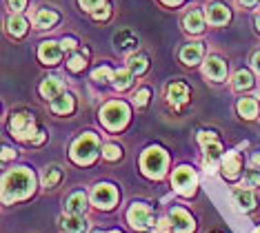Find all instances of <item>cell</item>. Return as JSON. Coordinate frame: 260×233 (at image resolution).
Here are the masks:
<instances>
[{
	"mask_svg": "<svg viewBox=\"0 0 260 233\" xmlns=\"http://www.w3.org/2000/svg\"><path fill=\"white\" fill-rule=\"evenodd\" d=\"M60 176H62L60 169H58V167H51L49 171H45V176H43V184H45L47 189H49V187H56V184L60 182Z\"/></svg>",
	"mask_w": 260,
	"mask_h": 233,
	"instance_id": "30",
	"label": "cell"
},
{
	"mask_svg": "<svg viewBox=\"0 0 260 233\" xmlns=\"http://www.w3.org/2000/svg\"><path fill=\"white\" fill-rule=\"evenodd\" d=\"M167 98L174 107H180L189 100V89L182 85V82H174V85L167 87Z\"/></svg>",
	"mask_w": 260,
	"mask_h": 233,
	"instance_id": "14",
	"label": "cell"
},
{
	"mask_svg": "<svg viewBox=\"0 0 260 233\" xmlns=\"http://www.w3.org/2000/svg\"><path fill=\"white\" fill-rule=\"evenodd\" d=\"M253 164H260V155H253Z\"/></svg>",
	"mask_w": 260,
	"mask_h": 233,
	"instance_id": "47",
	"label": "cell"
},
{
	"mask_svg": "<svg viewBox=\"0 0 260 233\" xmlns=\"http://www.w3.org/2000/svg\"><path fill=\"white\" fill-rule=\"evenodd\" d=\"M9 127H11V134H14L16 138H20V140L36 142V138H38L36 134H40V131H36V122H34V118L29 116L27 111L14 113V116H11Z\"/></svg>",
	"mask_w": 260,
	"mask_h": 233,
	"instance_id": "2",
	"label": "cell"
},
{
	"mask_svg": "<svg viewBox=\"0 0 260 233\" xmlns=\"http://www.w3.org/2000/svg\"><path fill=\"white\" fill-rule=\"evenodd\" d=\"M7 3H9V7L14 11H22L25 9V5H27V0H7Z\"/></svg>",
	"mask_w": 260,
	"mask_h": 233,
	"instance_id": "39",
	"label": "cell"
},
{
	"mask_svg": "<svg viewBox=\"0 0 260 233\" xmlns=\"http://www.w3.org/2000/svg\"><path fill=\"white\" fill-rule=\"evenodd\" d=\"M162 3H167V5H180L182 0H162Z\"/></svg>",
	"mask_w": 260,
	"mask_h": 233,
	"instance_id": "45",
	"label": "cell"
},
{
	"mask_svg": "<svg viewBox=\"0 0 260 233\" xmlns=\"http://www.w3.org/2000/svg\"><path fill=\"white\" fill-rule=\"evenodd\" d=\"M34 189V176L27 169L11 171L5 176V200L22 198Z\"/></svg>",
	"mask_w": 260,
	"mask_h": 233,
	"instance_id": "1",
	"label": "cell"
},
{
	"mask_svg": "<svg viewBox=\"0 0 260 233\" xmlns=\"http://www.w3.org/2000/svg\"><path fill=\"white\" fill-rule=\"evenodd\" d=\"M7 29H9V34H11V36L20 38V36H25V34H27V20H25V18H20V16H14V18H9Z\"/></svg>",
	"mask_w": 260,
	"mask_h": 233,
	"instance_id": "27",
	"label": "cell"
},
{
	"mask_svg": "<svg viewBox=\"0 0 260 233\" xmlns=\"http://www.w3.org/2000/svg\"><path fill=\"white\" fill-rule=\"evenodd\" d=\"M256 233H260V229H258V231H256Z\"/></svg>",
	"mask_w": 260,
	"mask_h": 233,
	"instance_id": "48",
	"label": "cell"
},
{
	"mask_svg": "<svg viewBox=\"0 0 260 233\" xmlns=\"http://www.w3.org/2000/svg\"><path fill=\"white\" fill-rule=\"evenodd\" d=\"M167 226H169L167 220H160L158 226H153V233H167Z\"/></svg>",
	"mask_w": 260,
	"mask_h": 233,
	"instance_id": "40",
	"label": "cell"
},
{
	"mask_svg": "<svg viewBox=\"0 0 260 233\" xmlns=\"http://www.w3.org/2000/svg\"><path fill=\"white\" fill-rule=\"evenodd\" d=\"M62 49L64 51H76V47H78V43H76V38H62Z\"/></svg>",
	"mask_w": 260,
	"mask_h": 233,
	"instance_id": "37",
	"label": "cell"
},
{
	"mask_svg": "<svg viewBox=\"0 0 260 233\" xmlns=\"http://www.w3.org/2000/svg\"><path fill=\"white\" fill-rule=\"evenodd\" d=\"M205 158H207V164H214L220 158V142L214 140L209 145H205Z\"/></svg>",
	"mask_w": 260,
	"mask_h": 233,
	"instance_id": "29",
	"label": "cell"
},
{
	"mask_svg": "<svg viewBox=\"0 0 260 233\" xmlns=\"http://www.w3.org/2000/svg\"><path fill=\"white\" fill-rule=\"evenodd\" d=\"M229 18H232L229 9L224 7V5H220V3H216V5H211V7H207V20H209V25H214V27L227 25Z\"/></svg>",
	"mask_w": 260,
	"mask_h": 233,
	"instance_id": "12",
	"label": "cell"
},
{
	"mask_svg": "<svg viewBox=\"0 0 260 233\" xmlns=\"http://www.w3.org/2000/svg\"><path fill=\"white\" fill-rule=\"evenodd\" d=\"M87 209V195L80 193V191H76V193H72L67 198V202H64V211L67 213H76V216H82Z\"/></svg>",
	"mask_w": 260,
	"mask_h": 233,
	"instance_id": "15",
	"label": "cell"
},
{
	"mask_svg": "<svg viewBox=\"0 0 260 233\" xmlns=\"http://www.w3.org/2000/svg\"><path fill=\"white\" fill-rule=\"evenodd\" d=\"M256 27H258V31H260V11H258V16H256Z\"/></svg>",
	"mask_w": 260,
	"mask_h": 233,
	"instance_id": "46",
	"label": "cell"
},
{
	"mask_svg": "<svg viewBox=\"0 0 260 233\" xmlns=\"http://www.w3.org/2000/svg\"><path fill=\"white\" fill-rule=\"evenodd\" d=\"M200 58H203V45H200V43H191V45L182 47V51H180V60L185 62V64L193 67V64H198V62H200Z\"/></svg>",
	"mask_w": 260,
	"mask_h": 233,
	"instance_id": "16",
	"label": "cell"
},
{
	"mask_svg": "<svg viewBox=\"0 0 260 233\" xmlns=\"http://www.w3.org/2000/svg\"><path fill=\"white\" fill-rule=\"evenodd\" d=\"M127 118H129V109H127V105H122V103H109L100 111V120L114 131L120 129L122 124L127 122Z\"/></svg>",
	"mask_w": 260,
	"mask_h": 233,
	"instance_id": "4",
	"label": "cell"
},
{
	"mask_svg": "<svg viewBox=\"0 0 260 233\" xmlns=\"http://www.w3.org/2000/svg\"><path fill=\"white\" fill-rule=\"evenodd\" d=\"M85 64H87V58L82 56V53H76V56L69 58L67 67L72 69V71H80V69H85Z\"/></svg>",
	"mask_w": 260,
	"mask_h": 233,
	"instance_id": "31",
	"label": "cell"
},
{
	"mask_svg": "<svg viewBox=\"0 0 260 233\" xmlns=\"http://www.w3.org/2000/svg\"><path fill=\"white\" fill-rule=\"evenodd\" d=\"M51 109L56 113H72L74 111V95L72 93H60L51 100Z\"/></svg>",
	"mask_w": 260,
	"mask_h": 233,
	"instance_id": "18",
	"label": "cell"
},
{
	"mask_svg": "<svg viewBox=\"0 0 260 233\" xmlns=\"http://www.w3.org/2000/svg\"><path fill=\"white\" fill-rule=\"evenodd\" d=\"M58 16L56 11H49V9H38L36 16H34V22H36V27L40 29H47V27H54L58 22Z\"/></svg>",
	"mask_w": 260,
	"mask_h": 233,
	"instance_id": "19",
	"label": "cell"
},
{
	"mask_svg": "<svg viewBox=\"0 0 260 233\" xmlns=\"http://www.w3.org/2000/svg\"><path fill=\"white\" fill-rule=\"evenodd\" d=\"M103 155L107 160H118V158H120V149H118L116 145H107L103 149Z\"/></svg>",
	"mask_w": 260,
	"mask_h": 233,
	"instance_id": "35",
	"label": "cell"
},
{
	"mask_svg": "<svg viewBox=\"0 0 260 233\" xmlns=\"http://www.w3.org/2000/svg\"><path fill=\"white\" fill-rule=\"evenodd\" d=\"M138 45V38H136L134 31H129V29H125V31H120L116 36V47L118 49H134V47Z\"/></svg>",
	"mask_w": 260,
	"mask_h": 233,
	"instance_id": "23",
	"label": "cell"
},
{
	"mask_svg": "<svg viewBox=\"0 0 260 233\" xmlns=\"http://www.w3.org/2000/svg\"><path fill=\"white\" fill-rule=\"evenodd\" d=\"M198 140H200V145H209V142H214V140H216V136H214V134H209V131H203Z\"/></svg>",
	"mask_w": 260,
	"mask_h": 233,
	"instance_id": "38",
	"label": "cell"
},
{
	"mask_svg": "<svg viewBox=\"0 0 260 233\" xmlns=\"http://www.w3.org/2000/svg\"><path fill=\"white\" fill-rule=\"evenodd\" d=\"M60 229L64 233H85L87 231V222L82 216H76V213H67L60 220Z\"/></svg>",
	"mask_w": 260,
	"mask_h": 233,
	"instance_id": "13",
	"label": "cell"
},
{
	"mask_svg": "<svg viewBox=\"0 0 260 233\" xmlns=\"http://www.w3.org/2000/svg\"><path fill=\"white\" fill-rule=\"evenodd\" d=\"M132 78H134V71L132 69H118V71H114V87L116 89H127V87H132Z\"/></svg>",
	"mask_w": 260,
	"mask_h": 233,
	"instance_id": "22",
	"label": "cell"
},
{
	"mask_svg": "<svg viewBox=\"0 0 260 233\" xmlns=\"http://www.w3.org/2000/svg\"><path fill=\"white\" fill-rule=\"evenodd\" d=\"M238 111H240V116H245L251 120V118L258 116V103L253 98H242L238 103Z\"/></svg>",
	"mask_w": 260,
	"mask_h": 233,
	"instance_id": "26",
	"label": "cell"
},
{
	"mask_svg": "<svg viewBox=\"0 0 260 233\" xmlns=\"http://www.w3.org/2000/svg\"><path fill=\"white\" fill-rule=\"evenodd\" d=\"M251 62H253V69H256V71H258V74H260V51H256V53H253Z\"/></svg>",
	"mask_w": 260,
	"mask_h": 233,
	"instance_id": "41",
	"label": "cell"
},
{
	"mask_svg": "<svg viewBox=\"0 0 260 233\" xmlns=\"http://www.w3.org/2000/svg\"><path fill=\"white\" fill-rule=\"evenodd\" d=\"M149 89H140V91L138 93H136V105H138V107H145L147 103H149Z\"/></svg>",
	"mask_w": 260,
	"mask_h": 233,
	"instance_id": "36",
	"label": "cell"
},
{
	"mask_svg": "<svg viewBox=\"0 0 260 233\" xmlns=\"http://www.w3.org/2000/svg\"><path fill=\"white\" fill-rule=\"evenodd\" d=\"M96 153H98V138L96 136H91V134L78 138L76 140V145H74V149H72V155H74V160L78 164H89L91 160L96 158Z\"/></svg>",
	"mask_w": 260,
	"mask_h": 233,
	"instance_id": "3",
	"label": "cell"
},
{
	"mask_svg": "<svg viewBox=\"0 0 260 233\" xmlns=\"http://www.w3.org/2000/svg\"><path fill=\"white\" fill-rule=\"evenodd\" d=\"M185 29L187 31H191V34H200L205 29V18L200 11H189V14L185 16Z\"/></svg>",
	"mask_w": 260,
	"mask_h": 233,
	"instance_id": "20",
	"label": "cell"
},
{
	"mask_svg": "<svg viewBox=\"0 0 260 233\" xmlns=\"http://www.w3.org/2000/svg\"><path fill=\"white\" fill-rule=\"evenodd\" d=\"M174 187L178 191H182V193H191L193 187H196V178H193L191 169L180 167V169L174 173Z\"/></svg>",
	"mask_w": 260,
	"mask_h": 233,
	"instance_id": "8",
	"label": "cell"
},
{
	"mask_svg": "<svg viewBox=\"0 0 260 233\" xmlns=\"http://www.w3.org/2000/svg\"><path fill=\"white\" fill-rule=\"evenodd\" d=\"M258 0H238V5L240 7H253V5H256Z\"/></svg>",
	"mask_w": 260,
	"mask_h": 233,
	"instance_id": "43",
	"label": "cell"
},
{
	"mask_svg": "<svg viewBox=\"0 0 260 233\" xmlns=\"http://www.w3.org/2000/svg\"><path fill=\"white\" fill-rule=\"evenodd\" d=\"M245 187H251V189L260 187V173L256 169H249L245 173Z\"/></svg>",
	"mask_w": 260,
	"mask_h": 233,
	"instance_id": "32",
	"label": "cell"
},
{
	"mask_svg": "<svg viewBox=\"0 0 260 233\" xmlns=\"http://www.w3.org/2000/svg\"><path fill=\"white\" fill-rule=\"evenodd\" d=\"M127 220H129V224H132L134 229H140V231L151 229V226L156 224V218H153L151 209L147 207V205H138V202H136V205L129 209Z\"/></svg>",
	"mask_w": 260,
	"mask_h": 233,
	"instance_id": "5",
	"label": "cell"
},
{
	"mask_svg": "<svg viewBox=\"0 0 260 233\" xmlns=\"http://www.w3.org/2000/svg\"><path fill=\"white\" fill-rule=\"evenodd\" d=\"M165 164H167V155L162 153V149H149L143 155V169L147 176H160L165 171Z\"/></svg>",
	"mask_w": 260,
	"mask_h": 233,
	"instance_id": "6",
	"label": "cell"
},
{
	"mask_svg": "<svg viewBox=\"0 0 260 233\" xmlns=\"http://www.w3.org/2000/svg\"><path fill=\"white\" fill-rule=\"evenodd\" d=\"M93 202H96L98 207H114L116 202V189L111 187V184H98L96 189H93Z\"/></svg>",
	"mask_w": 260,
	"mask_h": 233,
	"instance_id": "10",
	"label": "cell"
},
{
	"mask_svg": "<svg viewBox=\"0 0 260 233\" xmlns=\"http://www.w3.org/2000/svg\"><path fill=\"white\" fill-rule=\"evenodd\" d=\"M9 158H11V149L5 147V149H3V160H9Z\"/></svg>",
	"mask_w": 260,
	"mask_h": 233,
	"instance_id": "44",
	"label": "cell"
},
{
	"mask_svg": "<svg viewBox=\"0 0 260 233\" xmlns=\"http://www.w3.org/2000/svg\"><path fill=\"white\" fill-rule=\"evenodd\" d=\"M93 18H96V20H100V18H109V9L105 7V11H96V14H93Z\"/></svg>",
	"mask_w": 260,
	"mask_h": 233,
	"instance_id": "42",
	"label": "cell"
},
{
	"mask_svg": "<svg viewBox=\"0 0 260 233\" xmlns=\"http://www.w3.org/2000/svg\"><path fill=\"white\" fill-rule=\"evenodd\" d=\"M38 56H40V60H43L45 64H56L58 60H60V56H62V45H58V43H43L40 45V49H38Z\"/></svg>",
	"mask_w": 260,
	"mask_h": 233,
	"instance_id": "11",
	"label": "cell"
},
{
	"mask_svg": "<svg viewBox=\"0 0 260 233\" xmlns=\"http://www.w3.org/2000/svg\"><path fill=\"white\" fill-rule=\"evenodd\" d=\"M222 171L227 178H236L240 171V155L238 153H227L222 158Z\"/></svg>",
	"mask_w": 260,
	"mask_h": 233,
	"instance_id": "21",
	"label": "cell"
},
{
	"mask_svg": "<svg viewBox=\"0 0 260 233\" xmlns=\"http://www.w3.org/2000/svg\"><path fill=\"white\" fill-rule=\"evenodd\" d=\"M147 64H149V60H147L145 53H134V56H129V60H127V67L134 71V76H136V74H138V76L145 74Z\"/></svg>",
	"mask_w": 260,
	"mask_h": 233,
	"instance_id": "24",
	"label": "cell"
},
{
	"mask_svg": "<svg viewBox=\"0 0 260 233\" xmlns=\"http://www.w3.org/2000/svg\"><path fill=\"white\" fill-rule=\"evenodd\" d=\"M93 80L96 82H109V80H114V74H111L109 67H100V69L93 71Z\"/></svg>",
	"mask_w": 260,
	"mask_h": 233,
	"instance_id": "33",
	"label": "cell"
},
{
	"mask_svg": "<svg viewBox=\"0 0 260 233\" xmlns=\"http://www.w3.org/2000/svg\"><path fill=\"white\" fill-rule=\"evenodd\" d=\"M40 93H43V98H47V100H54L56 95L62 93V82L58 80L56 76L45 78L43 85H40Z\"/></svg>",
	"mask_w": 260,
	"mask_h": 233,
	"instance_id": "17",
	"label": "cell"
},
{
	"mask_svg": "<svg viewBox=\"0 0 260 233\" xmlns=\"http://www.w3.org/2000/svg\"><path fill=\"white\" fill-rule=\"evenodd\" d=\"M171 220H174V222H171L174 233H191L193 231V220L185 209H180V207L171 209Z\"/></svg>",
	"mask_w": 260,
	"mask_h": 233,
	"instance_id": "7",
	"label": "cell"
},
{
	"mask_svg": "<svg viewBox=\"0 0 260 233\" xmlns=\"http://www.w3.org/2000/svg\"><path fill=\"white\" fill-rule=\"evenodd\" d=\"M78 3H80V7H82V9L93 11V14H96V9L103 7V5L107 3V0H78Z\"/></svg>",
	"mask_w": 260,
	"mask_h": 233,
	"instance_id": "34",
	"label": "cell"
},
{
	"mask_svg": "<svg viewBox=\"0 0 260 233\" xmlns=\"http://www.w3.org/2000/svg\"><path fill=\"white\" fill-rule=\"evenodd\" d=\"M234 198H236V202H238V207L242 209V211H251V209L256 207V198H253L249 191L238 189V191L234 193Z\"/></svg>",
	"mask_w": 260,
	"mask_h": 233,
	"instance_id": "25",
	"label": "cell"
},
{
	"mask_svg": "<svg viewBox=\"0 0 260 233\" xmlns=\"http://www.w3.org/2000/svg\"><path fill=\"white\" fill-rule=\"evenodd\" d=\"M205 76L209 78V80L220 82V80H224V76H227V64H224L220 58H216V56L207 58L205 60Z\"/></svg>",
	"mask_w": 260,
	"mask_h": 233,
	"instance_id": "9",
	"label": "cell"
},
{
	"mask_svg": "<svg viewBox=\"0 0 260 233\" xmlns=\"http://www.w3.org/2000/svg\"><path fill=\"white\" fill-rule=\"evenodd\" d=\"M251 85H253V78H251L249 71L242 69L234 76V89H238V91H242V89H251Z\"/></svg>",
	"mask_w": 260,
	"mask_h": 233,
	"instance_id": "28",
	"label": "cell"
}]
</instances>
